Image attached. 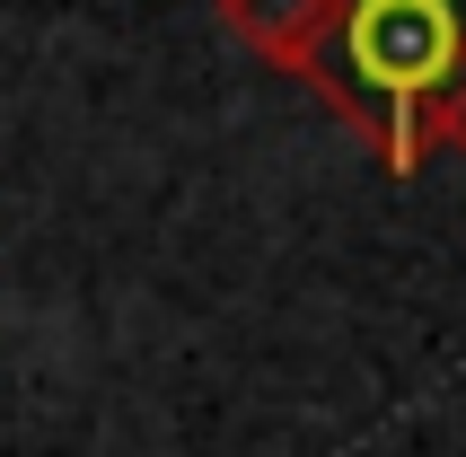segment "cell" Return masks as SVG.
Here are the masks:
<instances>
[{
    "label": "cell",
    "mask_w": 466,
    "mask_h": 457,
    "mask_svg": "<svg viewBox=\"0 0 466 457\" xmlns=\"http://www.w3.org/2000/svg\"><path fill=\"white\" fill-rule=\"evenodd\" d=\"M431 141H441V150H458V158H466V88H458V97L441 106V124H431Z\"/></svg>",
    "instance_id": "obj_2"
},
{
    "label": "cell",
    "mask_w": 466,
    "mask_h": 457,
    "mask_svg": "<svg viewBox=\"0 0 466 457\" xmlns=\"http://www.w3.org/2000/svg\"><path fill=\"white\" fill-rule=\"evenodd\" d=\"M299 79L388 177H414L441 150V106L466 88V0H335L299 53Z\"/></svg>",
    "instance_id": "obj_1"
}]
</instances>
